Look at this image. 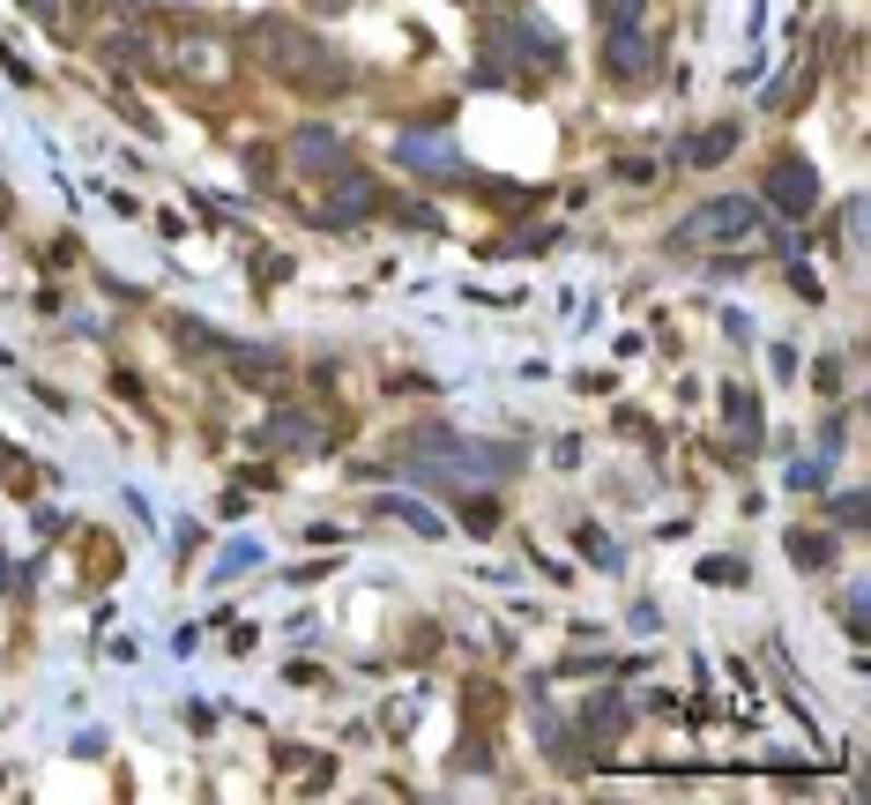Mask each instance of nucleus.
<instances>
[{"mask_svg":"<svg viewBox=\"0 0 871 805\" xmlns=\"http://www.w3.org/2000/svg\"><path fill=\"white\" fill-rule=\"evenodd\" d=\"M752 224V202H715V210H701L678 239H723V232H745Z\"/></svg>","mask_w":871,"mask_h":805,"instance_id":"nucleus-2","label":"nucleus"},{"mask_svg":"<svg viewBox=\"0 0 871 805\" xmlns=\"http://www.w3.org/2000/svg\"><path fill=\"white\" fill-rule=\"evenodd\" d=\"M335 157H343V150H335V142H329L321 128H306V134H298V165H335Z\"/></svg>","mask_w":871,"mask_h":805,"instance_id":"nucleus-3","label":"nucleus"},{"mask_svg":"<svg viewBox=\"0 0 871 805\" xmlns=\"http://www.w3.org/2000/svg\"><path fill=\"white\" fill-rule=\"evenodd\" d=\"M767 194H775V210H812V194H820V179H812V171L804 165H775L767 171Z\"/></svg>","mask_w":871,"mask_h":805,"instance_id":"nucleus-1","label":"nucleus"}]
</instances>
